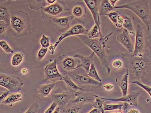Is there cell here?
Returning <instances> with one entry per match:
<instances>
[{
	"mask_svg": "<svg viewBox=\"0 0 151 113\" xmlns=\"http://www.w3.org/2000/svg\"><path fill=\"white\" fill-rule=\"evenodd\" d=\"M146 53L141 56H133L132 54H124L122 56L125 60L126 69L129 73L137 80H144L151 71V63Z\"/></svg>",
	"mask_w": 151,
	"mask_h": 113,
	"instance_id": "1",
	"label": "cell"
},
{
	"mask_svg": "<svg viewBox=\"0 0 151 113\" xmlns=\"http://www.w3.org/2000/svg\"><path fill=\"white\" fill-rule=\"evenodd\" d=\"M113 32L109 33L105 36L98 39H91L86 35L77 36L81 41L89 48L98 56L101 64L106 68L108 73L110 74L111 69L110 67V56L105 50L106 44Z\"/></svg>",
	"mask_w": 151,
	"mask_h": 113,
	"instance_id": "2",
	"label": "cell"
},
{
	"mask_svg": "<svg viewBox=\"0 0 151 113\" xmlns=\"http://www.w3.org/2000/svg\"><path fill=\"white\" fill-rule=\"evenodd\" d=\"M9 31L15 37H25L32 27L30 17L28 12L22 11L10 13Z\"/></svg>",
	"mask_w": 151,
	"mask_h": 113,
	"instance_id": "3",
	"label": "cell"
},
{
	"mask_svg": "<svg viewBox=\"0 0 151 113\" xmlns=\"http://www.w3.org/2000/svg\"><path fill=\"white\" fill-rule=\"evenodd\" d=\"M114 9H129L139 18L148 30H150L151 26V14L150 10L149 0H137L115 6Z\"/></svg>",
	"mask_w": 151,
	"mask_h": 113,
	"instance_id": "4",
	"label": "cell"
},
{
	"mask_svg": "<svg viewBox=\"0 0 151 113\" xmlns=\"http://www.w3.org/2000/svg\"><path fill=\"white\" fill-rule=\"evenodd\" d=\"M42 18L44 20L52 19L70 11L65 3L61 0H58L55 3L41 7L40 9Z\"/></svg>",
	"mask_w": 151,
	"mask_h": 113,
	"instance_id": "5",
	"label": "cell"
},
{
	"mask_svg": "<svg viewBox=\"0 0 151 113\" xmlns=\"http://www.w3.org/2000/svg\"><path fill=\"white\" fill-rule=\"evenodd\" d=\"M24 84V81L19 77L9 74H0V86L11 93L19 92Z\"/></svg>",
	"mask_w": 151,
	"mask_h": 113,
	"instance_id": "6",
	"label": "cell"
},
{
	"mask_svg": "<svg viewBox=\"0 0 151 113\" xmlns=\"http://www.w3.org/2000/svg\"><path fill=\"white\" fill-rule=\"evenodd\" d=\"M79 69L71 71L67 74L78 86L84 88L83 87L88 86H102V82L94 80L88 75L87 72L85 73L86 71L84 69L82 72V70H79Z\"/></svg>",
	"mask_w": 151,
	"mask_h": 113,
	"instance_id": "7",
	"label": "cell"
},
{
	"mask_svg": "<svg viewBox=\"0 0 151 113\" xmlns=\"http://www.w3.org/2000/svg\"><path fill=\"white\" fill-rule=\"evenodd\" d=\"M57 60L55 59L52 62L47 64L44 70V80L52 82L62 81L63 76L59 72L57 68Z\"/></svg>",
	"mask_w": 151,
	"mask_h": 113,
	"instance_id": "8",
	"label": "cell"
},
{
	"mask_svg": "<svg viewBox=\"0 0 151 113\" xmlns=\"http://www.w3.org/2000/svg\"><path fill=\"white\" fill-rule=\"evenodd\" d=\"M60 62L61 68L64 73L67 74L71 71L79 68L81 62L78 58L63 56H60Z\"/></svg>",
	"mask_w": 151,
	"mask_h": 113,
	"instance_id": "9",
	"label": "cell"
},
{
	"mask_svg": "<svg viewBox=\"0 0 151 113\" xmlns=\"http://www.w3.org/2000/svg\"><path fill=\"white\" fill-rule=\"evenodd\" d=\"M144 42V28L141 24H137L136 26L134 52L132 54L133 56H141L142 54Z\"/></svg>",
	"mask_w": 151,
	"mask_h": 113,
	"instance_id": "10",
	"label": "cell"
},
{
	"mask_svg": "<svg viewBox=\"0 0 151 113\" xmlns=\"http://www.w3.org/2000/svg\"><path fill=\"white\" fill-rule=\"evenodd\" d=\"M76 92L69 90L67 91L57 93L52 95V99L53 101L57 102L60 106L62 112L67 104L75 99Z\"/></svg>",
	"mask_w": 151,
	"mask_h": 113,
	"instance_id": "11",
	"label": "cell"
},
{
	"mask_svg": "<svg viewBox=\"0 0 151 113\" xmlns=\"http://www.w3.org/2000/svg\"><path fill=\"white\" fill-rule=\"evenodd\" d=\"M88 32V30L81 24H76L74 25L60 36L58 41H56L54 44L55 46L57 48L62 41L67 37L72 36H77L79 35H87Z\"/></svg>",
	"mask_w": 151,
	"mask_h": 113,
	"instance_id": "12",
	"label": "cell"
},
{
	"mask_svg": "<svg viewBox=\"0 0 151 113\" xmlns=\"http://www.w3.org/2000/svg\"><path fill=\"white\" fill-rule=\"evenodd\" d=\"M74 19L72 15L56 17L52 19V24L58 32L63 33L70 29V26Z\"/></svg>",
	"mask_w": 151,
	"mask_h": 113,
	"instance_id": "13",
	"label": "cell"
},
{
	"mask_svg": "<svg viewBox=\"0 0 151 113\" xmlns=\"http://www.w3.org/2000/svg\"><path fill=\"white\" fill-rule=\"evenodd\" d=\"M90 10L95 24L101 28V21L99 14V7L101 0H83Z\"/></svg>",
	"mask_w": 151,
	"mask_h": 113,
	"instance_id": "14",
	"label": "cell"
},
{
	"mask_svg": "<svg viewBox=\"0 0 151 113\" xmlns=\"http://www.w3.org/2000/svg\"><path fill=\"white\" fill-rule=\"evenodd\" d=\"M117 41L122 45L128 51L129 54H133L134 52V46L131 39L129 31L123 29L122 33L116 36Z\"/></svg>",
	"mask_w": 151,
	"mask_h": 113,
	"instance_id": "15",
	"label": "cell"
},
{
	"mask_svg": "<svg viewBox=\"0 0 151 113\" xmlns=\"http://www.w3.org/2000/svg\"><path fill=\"white\" fill-rule=\"evenodd\" d=\"M140 94L139 92H133L128 94L125 96H123L122 98L117 99H108L98 96L99 97L105 101H109L116 102H121L127 103L130 106L137 107V99Z\"/></svg>",
	"mask_w": 151,
	"mask_h": 113,
	"instance_id": "16",
	"label": "cell"
},
{
	"mask_svg": "<svg viewBox=\"0 0 151 113\" xmlns=\"http://www.w3.org/2000/svg\"><path fill=\"white\" fill-rule=\"evenodd\" d=\"M75 99L70 103L83 106L86 104L93 103L95 97L92 92H79L77 91Z\"/></svg>",
	"mask_w": 151,
	"mask_h": 113,
	"instance_id": "17",
	"label": "cell"
},
{
	"mask_svg": "<svg viewBox=\"0 0 151 113\" xmlns=\"http://www.w3.org/2000/svg\"><path fill=\"white\" fill-rule=\"evenodd\" d=\"M95 54L93 52L89 56H85L80 54H76L74 56V57L78 58L80 59L81 62L79 68H82L85 71L88 73L91 63L93 60L94 56Z\"/></svg>",
	"mask_w": 151,
	"mask_h": 113,
	"instance_id": "18",
	"label": "cell"
},
{
	"mask_svg": "<svg viewBox=\"0 0 151 113\" xmlns=\"http://www.w3.org/2000/svg\"><path fill=\"white\" fill-rule=\"evenodd\" d=\"M56 83L41 85L37 87V93L41 98L46 97L50 95L51 91L56 86Z\"/></svg>",
	"mask_w": 151,
	"mask_h": 113,
	"instance_id": "19",
	"label": "cell"
},
{
	"mask_svg": "<svg viewBox=\"0 0 151 113\" xmlns=\"http://www.w3.org/2000/svg\"><path fill=\"white\" fill-rule=\"evenodd\" d=\"M86 8L81 5H75L71 11V14L74 18L79 22L86 16Z\"/></svg>",
	"mask_w": 151,
	"mask_h": 113,
	"instance_id": "20",
	"label": "cell"
},
{
	"mask_svg": "<svg viewBox=\"0 0 151 113\" xmlns=\"http://www.w3.org/2000/svg\"><path fill=\"white\" fill-rule=\"evenodd\" d=\"M22 100V94L18 92H15L9 95L3 101L0 103L5 105L12 106L14 104Z\"/></svg>",
	"mask_w": 151,
	"mask_h": 113,
	"instance_id": "21",
	"label": "cell"
},
{
	"mask_svg": "<svg viewBox=\"0 0 151 113\" xmlns=\"http://www.w3.org/2000/svg\"><path fill=\"white\" fill-rule=\"evenodd\" d=\"M114 9L109 0H101L99 7V14L101 16H106Z\"/></svg>",
	"mask_w": 151,
	"mask_h": 113,
	"instance_id": "22",
	"label": "cell"
},
{
	"mask_svg": "<svg viewBox=\"0 0 151 113\" xmlns=\"http://www.w3.org/2000/svg\"><path fill=\"white\" fill-rule=\"evenodd\" d=\"M129 76V70L126 69V73L121 80L119 85L123 96H125L127 95Z\"/></svg>",
	"mask_w": 151,
	"mask_h": 113,
	"instance_id": "23",
	"label": "cell"
},
{
	"mask_svg": "<svg viewBox=\"0 0 151 113\" xmlns=\"http://www.w3.org/2000/svg\"><path fill=\"white\" fill-rule=\"evenodd\" d=\"M63 81L67 85V87L69 89V90L75 91H82L84 89V88H82L76 83L68 75H66L63 76Z\"/></svg>",
	"mask_w": 151,
	"mask_h": 113,
	"instance_id": "24",
	"label": "cell"
},
{
	"mask_svg": "<svg viewBox=\"0 0 151 113\" xmlns=\"http://www.w3.org/2000/svg\"><path fill=\"white\" fill-rule=\"evenodd\" d=\"M31 9L34 11H40V8L45 6V0H25Z\"/></svg>",
	"mask_w": 151,
	"mask_h": 113,
	"instance_id": "25",
	"label": "cell"
},
{
	"mask_svg": "<svg viewBox=\"0 0 151 113\" xmlns=\"http://www.w3.org/2000/svg\"><path fill=\"white\" fill-rule=\"evenodd\" d=\"M123 16L124 17V21L122 25V29H126L132 35L134 34L135 35L136 33H134V25L132 19L127 16Z\"/></svg>",
	"mask_w": 151,
	"mask_h": 113,
	"instance_id": "26",
	"label": "cell"
},
{
	"mask_svg": "<svg viewBox=\"0 0 151 113\" xmlns=\"http://www.w3.org/2000/svg\"><path fill=\"white\" fill-rule=\"evenodd\" d=\"M83 106L69 103L64 107L62 112L63 113H78L81 109Z\"/></svg>",
	"mask_w": 151,
	"mask_h": 113,
	"instance_id": "27",
	"label": "cell"
},
{
	"mask_svg": "<svg viewBox=\"0 0 151 113\" xmlns=\"http://www.w3.org/2000/svg\"><path fill=\"white\" fill-rule=\"evenodd\" d=\"M24 55L21 52H16L13 54L11 59V64L13 67H18L24 61Z\"/></svg>",
	"mask_w": 151,
	"mask_h": 113,
	"instance_id": "28",
	"label": "cell"
},
{
	"mask_svg": "<svg viewBox=\"0 0 151 113\" xmlns=\"http://www.w3.org/2000/svg\"><path fill=\"white\" fill-rule=\"evenodd\" d=\"M87 36L90 38L98 39L102 37L101 29L96 25L94 24L88 33Z\"/></svg>",
	"mask_w": 151,
	"mask_h": 113,
	"instance_id": "29",
	"label": "cell"
},
{
	"mask_svg": "<svg viewBox=\"0 0 151 113\" xmlns=\"http://www.w3.org/2000/svg\"><path fill=\"white\" fill-rule=\"evenodd\" d=\"M11 15L7 8L1 5L0 7V21H5L7 24H10Z\"/></svg>",
	"mask_w": 151,
	"mask_h": 113,
	"instance_id": "30",
	"label": "cell"
},
{
	"mask_svg": "<svg viewBox=\"0 0 151 113\" xmlns=\"http://www.w3.org/2000/svg\"><path fill=\"white\" fill-rule=\"evenodd\" d=\"M88 75L92 78L94 80L97 81L102 82V80L100 77L98 72H97L95 66L94 65L93 62L91 63V66H90L89 70L88 73H87Z\"/></svg>",
	"mask_w": 151,
	"mask_h": 113,
	"instance_id": "31",
	"label": "cell"
},
{
	"mask_svg": "<svg viewBox=\"0 0 151 113\" xmlns=\"http://www.w3.org/2000/svg\"><path fill=\"white\" fill-rule=\"evenodd\" d=\"M123 106V103L121 104H106L104 103V110L105 111L119 110L121 112V113H122Z\"/></svg>",
	"mask_w": 151,
	"mask_h": 113,
	"instance_id": "32",
	"label": "cell"
},
{
	"mask_svg": "<svg viewBox=\"0 0 151 113\" xmlns=\"http://www.w3.org/2000/svg\"><path fill=\"white\" fill-rule=\"evenodd\" d=\"M95 97L93 103L92 104L94 108H98L101 111L102 113L105 112L104 110V102L105 100L99 97L97 95H94Z\"/></svg>",
	"mask_w": 151,
	"mask_h": 113,
	"instance_id": "33",
	"label": "cell"
},
{
	"mask_svg": "<svg viewBox=\"0 0 151 113\" xmlns=\"http://www.w3.org/2000/svg\"><path fill=\"white\" fill-rule=\"evenodd\" d=\"M106 16L109 17L116 27L117 26L119 17L120 16L118 11H111L106 14Z\"/></svg>",
	"mask_w": 151,
	"mask_h": 113,
	"instance_id": "34",
	"label": "cell"
},
{
	"mask_svg": "<svg viewBox=\"0 0 151 113\" xmlns=\"http://www.w3.org/2000/svg\"><path fill=\"white\" fill-rule=\"evenodd\" d=\"M25 113H40V106L37 102H34L31 104V105Z\"/></svg>",
	"mask_w": 151,
	"mask_h": 113,
	"instance_id": "35",
	"label": "cell"
},
{
	"mask_svg": "<svg viewBox=\"0 0 151 113\" xmlns=\"http://www.w3.org/2000/svg\"><path fill=\"white\" fill-rule=\"evenodd\" d=\"M0 46L6 53L13 54L14 52L10 46L5 40H1L0 41Z\"/></svg>",
	"mask_w": 151,
	"mask_h": 113,
	"instance_id": "36",
	"label": "cell"
},
{
	"mask_svg": "<svg viewBox=\"0 0 151 113\" xmlns=\"http://www.w3.org/2000/svg\"><path fill=\"white\" fill-rule=\"evenodd\" d=\"M9 24L5 21H0V36L1 38L5 37L6 36V31Z\"/></svg>",
	"mask_w": 151,
	"mask_h": 113,
	"instance_id": "37",
	"label": "cell"
},
{
	"mask_svg": "<svg viewBox=\"0 0 151 113\" xmlns=\"http://www.w3.org/2000/svg\"><path fill=\"white\" fill-rule=\"evenodd\" d=\"M132 84H134L137 85L139 86L141 88L146 91L148 94H149L151 98V87H149V86L145 84H143L141 82L139 81L138 80H134L132 81L131 83Z\"/></svg>",
	"mask_w": 151,
	"mask_h": 113,
	"instance_id": "38",
	"label": "cell"
},
{
	"mask_svg": "<svg viewBox=\"0 0 151 113\" xmlns=\"http://www.w3.org/2000/svg\"><path fill=\"white\" fill-rule=\"evenodd\" d=\"M40 43L41 47L44 48H48L50 46V38L44 34H43L40 40Z\"/></svg>",
	"mask_w": 151,
	"mask_h": 113,
	"instance_id": "39",
	"label": "cell"
},
{
	"mask_svg": "<svg viewBox=\"0 0 151 113\" xmlns=\"http://www.w3.org/2000/svg\"><path fill=\"white\" fill-rule=\"evenodd\" d=\"M48 48H44L41 47L37 52V60L39 61H41L44 59V56L48 51Z\"/></svg>",
	"mask_w": 151,
	"mask_h": 113,
	"instance_id": "40",
	"label": "cell"
},
{
	"mask_svg": "<svg viewBox=\"0 0 151 113\" xmlns=\"http://www.w3.org/2000/svg\"><path fill=\"white\" fill-rule=\"evenodd\" d=\"M58 105V103L57 102L53 101L52 104L50 106V107L47 109L46 111L44 112L45 113H53L56 107Z\"/></svg>",
	"mask_w": 151,
	"mask_h": 113,
	"instance_id": "41",
	"label": "cell"
},
{
	"mask_svg": "<svg viewBox=\"0 0 151 113\" xmlns=\"http://www.w3.org/2000/svg\"><path fill=\"white\" fill-rule=\"evenodd\" d=\"M123 65L122 62L120 60H116L113 61L112 66L114 68L119 69L121 68Z\"/></svg>",
	"mask_w": 151,
	"mask_h": 113,
	"instance_id": "42",
	"label": "cell"
},
{
	"mask_svg": "<svg viewBox=\"0 0 151 113\" xmlns=\"http://www.w3.org/2000/svg\"><path fill=\"white\" fill-rule=\"evenodd\" d=\"M11 93L10 91H8L1 93L0 94V103L3 101Z\"/></svg>",
	"mask_w": 151,
	"mask_h": 113,
	"instance_id": "43",
	"label": "cell"
},
{
	"mask_svg": "<svg viewBox=\"0 0 151 113\" xmlns=\"http://www.w3.org/2000/svg\"><path fill=\"white\" fill-rule=\"evenodd\" d=\"M56 48V47L54 45L51 44L48 48V51H49V53L52 55H54Z\"/></svg>",
	"mask_w": 151,
	"mask_h": 113,
	"instance_id": "44",
	"label": "cell"
},
{
	"mask_svg": "<svg viewBox=\"0 0 151 113\" xmlns=\"http://www.w3.org/2000/svg\"><path fill=\"white\" fill-rule=\"evenodd\" d=\"M104 88L106 91H111L114 88V86L111 84H106L103 86Z\"/></svg>",
	"mask_w": 151,
	"mask_h": 113,
	"instance_id": "45",
	"label": "cell"
},
{
	"mask_svg": "<svg viewBox=\"0 0 151 113\" xmlns=\"http://www.w3.org/2000/svg\"><path fill=\"white\" fill-rule=\"evenodd\" d=\"M89 113H102L101 111L98 108H94Z\"/></svg>",
	"mask_w": 151,
	"mask_h": 113,
	"instance_id": "46",
	"label": "cell"
},
{
	"mask_svg": "<svg viewBox=\"0 0 151 113\" xmlns=\"http://www.w3.org/2000/svg\"><path fill=\"white\" fill-rule=\"evenodd\" d=\"M119 1V0H109V2L113 7H115L116 3Z\"/></svg>",
	"mask_w": 151,
	"mask_h": 113,
	"instance_id": "47",
	"label": "cell"
},
{
	"mask_svg": "<svg viewBox=\"0 0 151 113\" xmlns=\"http://www.w3.org/2000/svg\"><path fill=\"white\" fill-rule=\"evenodd\" d=\"M58 0H45L46 2L50 5L53 4L55 3Z\"/></svg>",
	"mask_w": 151,
	"mask_h": 113,
	"instance_id": "48",
	"label": "cell"
},
{
	"mask_svg": "<svg viewBox=\"0 0 151 113\" xmlns=\"http://www.w3.org/2000/svg\"><path fill=\"white\" fill-rule=\"evenodd\" d=\"M127 113H139V112L137 109H131Z\"/></svg>",
	"mask_w": 151,
	"mask_h": 113,
	"instance_id": "49",
	"label": "cell"
},
{
	"mask_svg": "<svg viewBox=\"0 0 151 113\" xmlns=\"http://www.w3.org/2000/svg\"><path fill=\"white\" fill-rule=\"evenodd\" d=\"M21 72L22 75H25L27 74L28 70L26 68H23L22 69Z\"/></svg>",
	"mask_w": 151,
	"mask_h": 113,
	"instance_id": "50",
	"label": "cell"
},
{
	"mask_svg": "<svg viewBox=\"0 0 151 113\" xmlns=\"http://www.w3.org/2000/svg\"><path fill=\"white\" fill-rule=\"evenodd\" d=\"M8 1H16L18 0H0V4L2 5L3 4Z\"/></svg>",
	"mask_w": 151,
	"mask_h": 113,
	"instance_id": "51",
	"label": "cell"
},
{
	"mask_svg": "<svg viewBox=\"0 0 151 113\" xmlns=\"http://www.w3.org/2000/svg\"></svg>",
	"mask_w": 151,
	"mask_h": 113,
	"instance_id": "52",
	"label": "cell"
}]
</instances>
